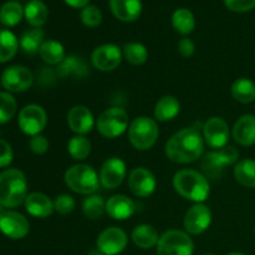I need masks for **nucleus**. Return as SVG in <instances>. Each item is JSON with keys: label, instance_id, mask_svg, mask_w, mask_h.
I'll list each match as a JSON object with an SVG mask.
<instances>
[{"label": "nucleus", "instance_id": "f257e3e1", "mask_svg": "<svg viewBox=\"0 0 255 255\" xmlns=\"http://www.w3.org/2000/svg\"><path fill=\"white\" fill-rule=\"evenodd\" d=\"M204 151L203 134L196 128H183L167 141L166 156L174 163H192L201 158Z\"/></svg>", "mask_w": 255, "mask_h": 255}, {"label": "nucleus", "instance_id": "f03ea898", "mask_svg": "<svg viewBox=\"0 0 255 255\" xmlns=\"http://www.w3.org/2000/svg\"><path fill=\"white\" fill-rule=\"evenodd\" d=\"M177 193L188 201L202 203L209 196V183L206 176L193 169H181L173 177Z\"/></svg>", "mask_w": 255, "mask_h": 255}, {"label": "nucleus", "instance_id": "7ed1b4c3", "mask_svg": "<svg viewBox=\"0 0 255 255\" xmlns=\"http://www.w3.org/2000/svg\"><path fill=\"white\" fill-rule=\"evenodd\" d=\"M27 197L26 177L15 168L0 173V204L5 208L21 206Z\"/></svg>", "mask_w": 255, "mask_h": 255}, {"label": "nucleus", "instance_id": "20e7f679", "mask_svg": "<svg viewBox=\"0 0 255 255\" xmlns=\"http://www.w3.org/2000/svg\"><path fill=\"white\" fill-rule=\"evenodd\" d=\"M65 183L80 194H94L100 187V176L89 164H75L65 173Z\"/></svg>", "mask_w": 255, "mask_h": 255}, {"label": "nucleus", "instance_id": "39448f33", "mask_svg": "<svg viewBox=\"0 0 255 255\" xmlns=\"http://www.w3.org/2000/svg\"><path fill=\"white\" fill-rule=\"evenodd\" d=\"M159 136L157 122L147 116L137 117L128 127V138L132 146L138 151L152 148Z\"/></svg>", "mask_w": 255, "mask_h": 255}, {"label": "nucleus", "instance_id": "423d86ee", "mask_svg": "<svg viewBox=\"0 0 255 255\" xmlns=\"http://www.w3.org/2000/svg\"><path fill=\"white\" fill-rule=\"evenodd\" d=\"M239 158V152L233 146H226L217 151L209 152L203 157L202 161V171L206 178L217 179L221 178L224 168L227 166L237 163Z\"/></svg>", "mask_w": 255, "mask_h": 255}, {"label": "nucleus", "instance_id": "0eeeda50", "mask_svg": "<svg viewBox=\"0 0 255 255\" xmlns=\"http://www.w3.org/2000/svg\"><path fill=\"white\" fill-rule=\"evenodd\" d=\"M97 131L106 138L121 136L128 126V114L121 107H111L102 112L96 122Z\"/></svg>", "mask_w": 255, "mask_h": 255}, {"label": "nucleus", "instance_id": "6e6552de", "mask_svg": "<svg viewBox=\"0 0 255 255\" xmlns=\"http://www.w3.org/2000/svg\"><path fill=\"white\" fill-rule=\"evenodd\" d=\"M191 237L182 231H168L159 237L156 255H193Z\"/></svg>", "mask_w": 255, "mask_h": 255}, {"label": "nucleus", "instance_id": "1a4fd4ad", "mask_svg": "<svg viewBox=\"0 0 255 255\" xmlns=\"http://www.w3.org/2000/svg\"><path fill=\"white\" fill-rule=\"evenodd\" d=\"M17 124L25 134L29 136L40 134L47 124L46 111L39 105H27L20 111Z\"/></svg>", "mask_w": 255, "mask_h": 255}, {"label": "nucleus", "instance_id": "9d476101", "mask_svg": "<svg viewBox=\"0 0 255 255\" xmlns=\"http://www.w3.org/2000/svg\"><path fill=\"white\" fill-rule=\"evenodd\" d=\"M34 82V75L27 67L12 65L1 74V84L4 89L11 92L26 91Z\"/></svg>", "mask_w": 255, "mask_h": 255}, {"label": "nucleus", "instance_id": "9b49d317", "mask_svg": "<svg viewBox=\"0 0 255 255\" xmlns=\"http://www.w3.org/2000/svg\"><path fill=\"white\" fill-rule=\"evenodd\" d=\"M124 54L121 49L115 44H104L96 47L91 55L92 66L100 71H114L121 64Z\"/></svg>", "mask_w": 255, "mask_h": 255}, {"label": "nucleus", "instance_id": "f8f14e48", "mask_svg": "<svg viewBox=\"0 0 255 255\" xmlns=\"http://www.w3.org/2000/svg\"><path fill=\"white\" fill-rule=\"evenodd\" d=\"M212 223V212L207 206L197 203L187 211L183 226L188 234L199 236L209 228Z\"/></svg>", "mask_w": 255, "mask_h": 255}, {"label": "nucleus", "instance_id": "ddd939ff", "mask_svg": "<svg viewBox=\"0 0 255 255\" xmlns=\"http://www.w3.org/2000/svg\"><path fill=\"white\" fill-rule=\"evenodd\" d=\"M127 234L119 227L105 229L97 238V249L104 255H117L127 246Z\"/></svg>", "mask_w": 255, "mask_h": 255}, {"label": "nucleus", "instance_id": "4468645a", "mask_svg": "<svg viewBox=\"0 0 255 255\" xmlns=\"http://www.w3.org/2000/svg\"><path fill=\"white\" fill-rule=\"evenodd\" d=\"M29 221L14 211H4L0 214V232L10 239H22L29 234Z\"/></svg>", "mask_w": 255, "mask_h": 255}, {"label": "nucleus", "instance_id": "2eb2a0df", "mask_svg": "<svg viewBox=\"0 0 255 255\" xmlns=\"http://www.w3.org/2000/svg\"><path fill=\"white\" fill-rule=\"evenodd\" d=\"M126 177V164L119 157L106 159L100 169V183L106 189H115Z\"/></svg>", "mask_w": 255, "mask_h": 255}, {"label": "nucleus", "instance_id": "dca6fc26", "mask_svg": "<svg viewBox=\"0 0 255 255\" xmlns=\"http://www.w3.org/2000/svg\"><path fill=\"white\" fill-rule=\"evenodd\" d=\"M204 142L214 149L227 146L229 139V127L221 117H212L203 126Z\"/></svg>", "mask_w": 255, "mask_h": 255}, {"label": "nucleus", "instance_id": "f3484780", "mask_svg": "<svg viewBox=\"0 0 255 255\" xmlns=\"http://www.w3.org/2000/svg\"><path fill=\"white\" fill-rule=\"evenodd\" d=\"M128 186L132 193L136 197L146 198L152 196L156 191L157 181L151 171L143 167L132 169L128 177Z\"/></svg>", "mask_w": 255, "mask_h": 255}, {"label": "nucleus", "instance_id": "a211bd4d", "mask_svg": "<svg viewBox=\"0 0 255 255\" xmlns=\"http://www.w3.org/2000/svg\"><path fill=\"white\" fill-rule=\"evenodd\" d=\"M67 124H69V127L72 132L85 136L94 128V115L86 106L77 105V106L72 107L67 114Z\"/></svg>", "mask_w": 255, "mask_h": 255}, {"label": "nucleus", "instance_id": "6ab92c4d", "mask_svg": "<svg viewBox=\"0 0 255 255\" xmlns=\"http://www.w3.org/2000/svg\"><path fill=\"white\" fill-rule=\"evenodd\" d=\"M136 212V204L124 194H115L106 202V213L115 221H126Z\"/></svg>", "mask_w": 255, "mask_h": 255}, {"label": "nucleus", "instance_id": "aec40b11", "mask_svg": "<svg viewBox=\"0 0 255 255\" xmlns=\"http://www.w3.org/2000/svg\"><path fill=\"white\" fill-rule=\"evenodd\" d=\"M25 209L30 216L35 218H47L52 214L54 209V202L44 193L34 192V193L27 194L26 199L24 202Z\"/></svg>", "mask_w": 255, "mask_h": 255}, {"label": "nucleus", "instance_id": "412c9836", "mask_svg": "<svg viewBox=\"0 0 255 255\" xmlns=\"http://www.w3.org/2000/svg\"><path fill=\"white\" fill-rule=\"evenodd\" d=\"M110 9L116 19L131 22L141 15L142 0H110Z\"/></svg>", "mask_w": 255, "mask_h": 255}, {"label": "nucleus", "instance_id": "4be33fe9", "mask_svg": "<svg viewBox=\"0 0 255 255\" xmlns=\"http://www.w3.org/2000/svg\"><path fill=\"white\" fill-rule=\"evenodd\" d=\"M234 141L244 147L255 144V116L254 115H244L234 124L233 131Z\"/></svg>", "mask_w": 255, "mask_h": 255}, {"label": "nucleus", "instance_id": "5701e85b", "mask_svg": "<svg viewBox=\"0 0 255 255\" xmlns=\"http://www.w3.org/2000/svg\"><path fill=\"white\" fill-rule=\"evenodd\" d=\"M56 75L59 77L71 76L76 79H84L89 75V67L81 57L70 55L65 57L64 61L57 66Z\"/></svg>", "mask_w": 255, "mask_h": 255}, {"label": "nucleus", "instance_id": "b1692460", "mask_svg": "<svg viewBox=\"0 0 255 255\" xmlns=\"http://www.w3.org/2000/svg\"><path fill=\"white\" fill-rule=\"evenodd\" d=\"M131 238L134 246L141 249H151L153 247H157L159 241L158 232L149 224H139V226L134 227Z\"/></svg>", "mask_w": 255, "mask_h": 255}, {"label": "nucleus", "instance_id": "393cba45", "mask_svg": "<svg viewBox=\"0 0 255 255\" xmlns=\"http://www.w3.org/2000/svg\"><path fill=\"white\" fill-rule=\"evenodd\" d=\"M181 111V104L178 100L171 95L161 97L154 107V119L157 121L166 122L176 119Z\"/></svg>", "mask_w": 255, "mask_h": 255}, {"label": "nucleus", "instance_id": "a878e982", "mask_svg": "<svg viewBox=\"0 0 255 255\" xmlns=\"http://www.w3.org/2000/svg\"><path fill=\"white\" fill-rule=\"evenodd\" d=\"M24 16L32 27H41L49 17V9L41 0H30L24 7Z\"/></svg>", "mask_w": 255, "mask_h": 255}, {"label": "nucleus", "instance_id": "bb28decb", "mask_svg": "<svg viewBox=\"0 0 255 255\" xmlns=\"http://www.w3.org/2000/svg\"><path fill=\"white\" fill-rule=\"evenodd\" d=\"M232 96L241 104H251L255 101V84L251 79L241 77L232 84Z\"/></svg>", "mask_w": 255, "mask_h": 255}, {"label": "nucleus", "instance_id": "cd10ccee", "mask_svg": "<svg viewBox=\"0 0 255 255\" xmlns=\"http://www.w3.org/2000/svg\"><path fill=\"white\" fill-rule=\"evenodd\" d=\"M234 178L247 188H255V159L246 158L234 167Z\"/></svg>", "mask_w": 255, "mask_h": 255}, {"label": "nucleus", "instance_id": "c85d7f7f", "mask_svg": "<svg viewBox=\"0 0 255 255\" xmlns=\"http://www.w3.org/2000/svg\"><path fill=\"white\" fill-rule=\"evenodd\" d=\"M41 59L49 65H60L65 60V49L56 40H46L39 50Z\"/></svg>", "mask_w": 255, "mask_h": 255}, {"label": "nucleus", "instance_id": "c756f323", "mask_svg": "<svg viewBox=\"0 0 255 255\" xmlns=\"http://www.w3.org/2000/svg\"><path fill=\"white\" fill-rule=\"evenodd\" d=\"M44 30L40 29V27H34V29L27 30L21 35L19 44L21 46L22 51L29 55H34L39 52L40 47L44 44Z\"/></svg>", "mask_w": 255, "mask_h": 255}, {"label": "nucleus", "instance_id": "7c9ffc66", "mask_svg": "<svg viewBox=\"0 0 255 255\" xmlns=\"http://www.w3.org/2000/svg\"><path fill=\"white\" fill-rule=\"evenodd\" d=\"M172 25L174 30L181 35H188L196 27V19L193 12L186 7L177 9L172 15Z\"/></svg>", "mask_w": 255, "mask_h": 255}, {"label": "nucleus", "instance_id": "2f4dec72", "mask_svg": "<svg viewBox=\"0 0 255 255\" xmlns=\"http://www.w3.org/2000/svg\"><path fill=\"white\" fill-rule=\"evenodd\" d=\"M24 16V7L19 1L10 0L0 7V22L5 26H15Z\"/></svg>", "mask_w": 255, "mask_h": 255}, {"label": "nucleus", "instance_id": "473e14b6", "mask_svg": "<svg viewBox=\"0 0 255 255\" xmlns=\"http://www.w3.org/2000/svg\"><path fill=\"white\" fill-rule=\"evenodd\" d=\"M16 36L9 30H0V64L10 61L19 49Z\"/></svg>", "mask_w": 255, "mask_h": 255}, {"label": "nucleus", "instance_id": "72a5a7b5", "mask_svg": "<svg viewBox=\"0 0 255 255\" xmlns=\"http://www.w3.org/2000/svg\"><path fill=\"white\" fill-rule=\"evenodd\" d=\"M82 212L86 218L96 221V219L102 218L106 212V202L99 194H90L82 202Z\"/></svg>", "mask_w": 255, "mask_h": 255}, {"label": "nucleus", "instance_id": "f704fd0d", "mask_svg": "<svg viewBox=\"0 0 255 255\" xmlns=\"http://www.w3.org/2000/svg\"><path fill=\"white\" fill-rule=\"evenodd\" d=\"M67 151L74 159L84 161L91 153V142L85 136L76 134L67 143Z\"/></svg>", "mask_w": 255, "mask_h": 255}, {"label": "nucleus", "instance_id": "c9c22d12", "mask_svg": "<svg viewBox=\"0 0 255 255\" xmlns=\"http://www.w3.org/2000/svg\"><path fill=\"white\" fill-rule=\"evenodd\" d=\"M124 57L127 62L131 65L138 66V65L144 64L148 59V52H147L146 46L141 42H128L124 46Z\"/></svg>", "mask_w": 255, "mask_h": 255}, {"label": "nucleus", "instance_id": "e433bc0d", "mask_svg": "<svg viewBox=\"0 0 255 255\" xmlns=\"http://www.w3.org/2000/svg\"><path fill=\"white\" fill-rule=\"evenodd\" d=\"M16 100L7 92H0V125L6 124L16 112Z\"/></svg>", "mask_w": 255, "mask_h": 255}, {"label": "nucleus", "instance_id": "4c0bfd02", "mask_svg": "<svg viewBox=\"0 0 255 255\" xmlns=\"http://www.w3.org/2000/svg\"><path fill=\"white\" fill-rule=\"evenodd\" d=\"M82 24L87 27H97L102 22V12L96 5H87L81 10L80 14Z\"/></svg>", "mask_w": 255, "mask_h": 255}, {"label": "nucleus", "instance_id": "58836bf2", "mask_svg": "<svg viewBox=\"0 0 255 255\" xmlns=\"http://www.w3.org/2000/svg\"><path fill=\"white\" fill-rule=\"evenodd\" d=\"M75 199L69 194H60L54 201V209L61 216L70 214L75 209Z\"/></svg>", "mask_w": 255, "mask_h": 255}, {"label": "nucleus", "instance_id": "ea45409f", "mask_svg": "<svg viewBox=\"0 0 255 255\" xmlns=\"http://www.w3.org/2000/svg\"><path fill=\"white\" fill-rule=\"evenodd\" d=\"M224 5L234 12H247L255 7V0H223Z\"/></svg>", "mask_w": 255, "mask_h": 255}, {"label": "nucleus", "instance_id": "a19ab883", "mask_svg": "<svg viewBox=\"0 0 255 255\" xmlns=\"http://www.w3.org/2000/svg\"><path fill=\"white\" fill-rule=\"evenodd\" d=\"M30 149L34 152L35 154H44L46 153L47 149H49V141L45 136L42 134H36V136H32V138L29 142Z\"/></svg>", "mask_w": 255, "mask_h": 255}, {"label": "nucleus", "instance_id": "79ce46f5", "mask_svg": "<svg viewBox=\"0 0 255 255\" xmlns=\"http://www.w3.org/2000/svg\"><path fill=\"white\" fill-rule=\"evenodd\" d=\"M14 158V152L11 146L6 141L0 138V168L10 166Z\"/></svg>", "mask_w": 255, "mask_h": 255}, {"label": "nucleus", "instance_id": "37998d69", "mask_svg": "<svg viewBox=\"0 0 255 255\" xmlns=\"http://www.w3.org/2000/svg\"><path fill=\"white\" fill-rule=\"evenodd\" d=\"M194 50H196V46H194V42L192 41L188 37H183V39L179 40L178 42V52L183 57H191L192 55L194 54Z\"/></svg>", "mask_w": 255, "mask_h": 255}, {"label": "nucleus", "instance_id": "c03bdc74", "mask_svg": "<svg viewBox=\"0 0 255 255\" xmlns=\"http://www.w3.org/2000/svg\"><path fill=\"white\" fill-rule=\"evenodd\" d=\"M64 1L74 9H84L85 6L89 5L90 0H64Z\"/></svg>", "mask_w": 255, "mask_h": 255}, {"label": "nucleus", "instance_id": "a18cd8bd", "mask_svg": "<svg viewBox=\"0 0 255 255\" xmlns=\"http://www.w3.org/2000/svg\"><path fill=\"white\" fill-rule=\"evenodd\" d=\"M227 255H246V254L238 253V252H233V253H229V254H227Z\"/></svg>", "mask_w": 255, "mask_h": 255}, {"label": "nucleus", "instance_id": "49530a36", "mask_svg": "<svg viewBox=\"0 0 255 255\" xmlns=\"http://www.w3.org/2000/svg\"><path fill=\"white\" fill-rule=\"evenodd\" d=\"M2 212H4V211H2V206H1V204H0V214H1Z\"/></svg>", "mask_w": 255, "mask_h": 255}, {"label": "nucleus", "instance_id": "de8ad7c7", "mask_svg": "<svg viewBox=\"0 0 255 255\" xmlns=\"http://www.w3.org/2000/svg\"><path fill=\"white\" fill-rule=\"evenodd\" d=\"M202 255H216V254H212V253H206V254H202Z\"/></svg>", "mask_w": 255, "mask_h": 255}]
</instances>
